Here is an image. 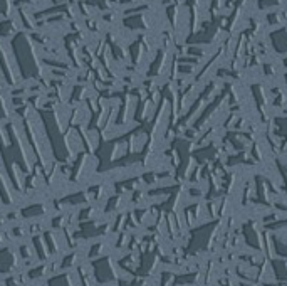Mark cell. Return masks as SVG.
Returning <instances> with one entry per match:
<instances>
[{"label": "cell", "mask_w": 287, "mask_h": 286, "mask_svg": "<svg viewBox=\"0 0 287 286\" xmlns=\"http://www.w3.org/2000/svg\"><path fill=\"white\" fill-rule=\"evenodd\" d=\"M0 262H3V264L0 266L2 271H12L15 266H17V256H15L10 249H3V251H0Z\"/></svg>", "instance_id": "obj_1"}, {"label": "cell", "mask_w": 287, "mask_h": 286, "mask_svg": "<svg viewBox=\"0 0 287 286\" xmlns=\"http://www.w3.org/2000/svg\"><path fill=\"white\" fill-rule=\"evenodd\" d=\"M0 191L3 192V200H5V202H12L14 199L9 195V187H7V184L3 179H0Z\"/></svg>", "instance_id": "obj_2"}, {"label": "cell", "mask_w": 287, "mask_h": 286, "mask_svg": "<svg viewBox=\"0 0 287 286\" xmlns=\"http://www.w3.org/2000/svg\"><path fill=\"white\" fill-rule=\"evenodd\" d=\"M21 249H22V256H27V258H30V256H32V249H30V246H22L21 247Z\"/></svg>", "instance_id": "obj_3"}, {"label": "cell", "mask_w": 287, "mask_h": 286, "mask_svg": "<svg viewBox=\"0 0 287 286\" xmlns=\"http://www.w3.org/2000/svg\"><path fill=\"white\" fill-rule=\"evenodd\" d=\"M3 238H5V234L0 233V242H3Z\"/></svg>", "instance_id": "obj_4"}]
</instances>
